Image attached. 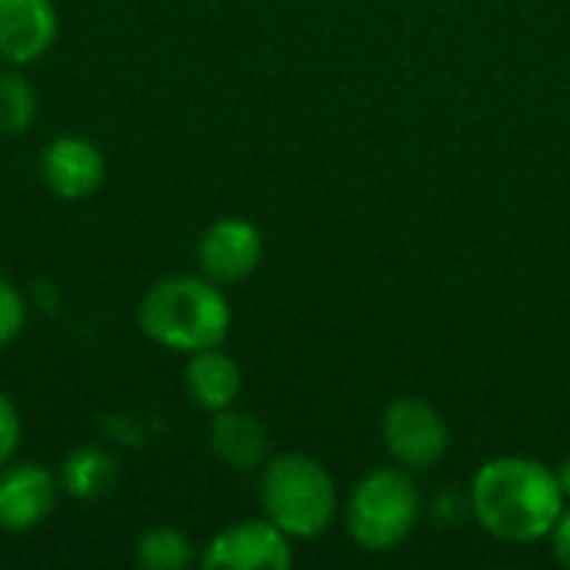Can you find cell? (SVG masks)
I'll return each instance as SVG.
<instances>
[{"instance_id":"obj_19","label":"cell","mask_w":570,"mask_h":570,"mask_svg":"<svg viewBox=\"0 0 570 570\" xmlns=\"http://www.w3.org/2000/svg\"><path fill=\"white\" fill-rule=\"evenodd\" d=\"M558 481H561V491H564V498L570 501V454L561 461V468H558Z\"/></svg>"},{"instance_id":"obj_10","label":"cell","mask_w":570,"mask_h":570,"mask_svg":"<svg viewBox=\"0 0 570 570\" xmlns=\"http://www.w3.org/2000/svg\"><path fill=\"white\" fill-rule=\"evenodd\" d=\"M43 177L67 200L90 197L104 180V154L83 137H57L43 150Z\"/></svg>"},{"instance_id":"obj_11","label":"cell","mask_w":570,"mask_h":570,"mask_svg":"<svg viewBox=\"0 0 570 570\" xmlns=\"http://www.w3.org/2000/svg\"><path fill=\"white\" fill-rule=\"evenodd\" d=\"M214 454L237 471H254L267 461V428L247 411H217L210 424Z\"/></svg>"},{"instance_id":"obj_6","label":"cell","mask_w":570,"mask_h":570,"mask_svg":"<svg viewBox=\"0 0 570 570\" xmlns=\"http://www.w3.org/2000/svg\"><path fill=\"white\" fill-rule=\"evenodd\" d=\"M204 564L220 570H287L294 564V551L291 538L274 521H244L210 541Z\"/></svg>"},{"instance_id":"obj_5","label":"cell","mask_w":570,"mask_h":570,"mask_svg":"<svg viewBox=\"0 0 570 570\" xmlns=\"http://www.w3.org/2000/svg\"><path fill=\"white\" fill-rule=\"evenodd\" d=\"M384 444L404 471H428L444 461L451 448V431L431 401L397 397L384 411Z\"/></svg>"},{"instance_id":"obj_15","label":"cell","mask_w":570,"mask_h":570,"mask_svg":"<svg viewBox=\"0 0 570 570\" xmlns=\"http://www.w3.org/2000/svg\"><path fill=\"white\" fill-rule=\"evenodd\" d=\"M33 90L20 73H0V130L17 134L33 120Z\"/></svg>"},{"instance_id":"obj_2","label":"cell","mask_w":570,"mask_h":570,"mask_svg":"<svg viewBox=\"0 0 570 570\" xmlns=\"http://www.w3.org/2000/svg\"><path fill=\"white\" fill-rule=\"evenodd\" d=\"M140 327L164 347L197 354L227 337L230 307L210 277H164L140 304Z\"/></svg>"},{"instance_id":"obj_1","label":"cell","mask_w":570,"mask_h":570,"mask_svg":"<svg viewBox=\"0 0 570 570\" xmlns=\"http://www.w3.org/2000/svg\"><path fill=\"white\" fill-rule=\"evenodd\" d=\"M558 471L534 458H494L471 481V511L478 524L504 544H534L551 538L564 514Z\"/></svg>"},{"instance_id":"obj_3","label":"cell","mask_w":570,"mask_h":570,"mask_svg":"<svg viewBox=\"0 0 570 570\" xmlns=\"http://www.w3.org/2000/svg\"><path fill=\"white\" fill-rule=\"evenodd\" d=\"M261 501L267 521H274L287 538H321L337 514L334 478L307 454H281L267 461Z\"/></svg>"},{"instance_id":"obj_7","label":"cell","mask_w":570,"mask_h":570,"mask_svg":"<svg viewBox=\"0 0 570 570\" xmlns=\"http://www.w3.org/2000/svg\"><path fill=\"white\" fill-rule=\"evenodd\" d=\"M197 257L204 277L217 284H237L257 271L264 257V237L244 217H220L204 230Z\"/></svg>"},{"instance_id":"obj_4","label":"cell","mask_w":570,"mask_h":570,"mask_svg":"<svg viewBox=\"0 0 570 570\" xmlns=\"http://www.w3.org/2000/svg\"><path fill=\"white\" fill-rule=\"evenodd\" d=\"M417 514L421 498L414 481L397 468H381L354 488L344 521L357 548L384 554L407 541Z\"/></svg>"},{"instance_id":"obj_16","label":"cell","mask_w":570,"mask_h":570,"mask_svg":"<svg viewBox=\"0 0 570 570\" xmlns=\"http://www.w3.org/2000/svg\"><path fill=\"white\" fill-rule=\"evenodd\" d=\"M23 317H27V311H23L20 291L13 284H7V281H0V347L10 344L20 334Z\"/></svg>"},{"instance_id":"obj_13","label":"cell","mask_w":570,"mask_h":570,"mask_svg":"<svg viewBox=\"0 0 570 570\" xmlns=\"http://www.w3.org/2000/svg\"><path fill=\"white\" fill-rule=\"evenodd\" d=\"M63 488L73 498H107L117 488V461L100 448H80L63 464Z\"/></svg>"},{"instance_id":"obj_8","label":"cell","mask_w":570,"mask_h":570,"mask_svg":"<svg viewBox=\"0 0 570 570\" xmlns=\"http://www.w3.org/2000/svg\"><path fill=\"white\" fill-rule=\"evenodd\" d=\"M57 37V10L50 0H0V57L27 63Z\"/></svg>"},{"instance_id":"obj_9","label":"cell","mask_w":570,"mask_h":570,"mask_svg":"<svg viewBox=\"0 0 570 570\" xmlns=\"http://www.w3.org/2000/svg\"><path fill=\"white\" fill-rule=\"evenodd\" d=\"M53 478L37 464H13L0 471V528L30 531L53 511Z\"/></svg>"},{"instance_id":"obj_18","label":"cell","mask_w":570,"mask_h":570,"mask_svg":"<svg viewBox=\"0 0 570 570\" xmlns=\"http://www.w3.org/2000/svg\"><path fill=\"white\" fill-rule=\"evenodd\" d=\"M551 541H554V558L570 568V511L564 508V514L558 518V524H554V531H551Z\"/></svg>"},{"instance_id":"obj_12","label":"cell","mask_w":570,"mask_h":570,"mask_svg":"<svg viewBox=\"0 0 570 570\" xmlns=\"http://www.w3.org/2000/svg\"><path fill=\"white\" fill-rule=\"evenodd\" d=\"M240 384H244V374H240L237 361L217 347L197 351L187 364V391L204 411L217 414V411L234 407Z\"/></svg>"},{"instance_id":"obj_17","label":"cell","mask_w":570,"mask_h":570,"mask_svg":"<svg viewBox=\"0 0 570 570\" xmlns=\"http://www.w3.org/2000/svg\"><path fill=\"white\" fill-rule=\"evenodd\" d=\"M20 444V417L13 404L0 394V461H7Z\"/></svg>"},{"instance_id":"obj_14","label":"cell","mask_w":570,"mask_h":570,"mask_svg":"<svg viewBox=\"0 0 570 570\" xmlns=\"http://www.w3.org/2000/svg\"><path fill=\"white\" fill-rule=\"evenodd\" d=\"M137 561L147 570H180L190 564V541L184 531L154 528L137 544Z\"/></svg>"}]
</instances>
